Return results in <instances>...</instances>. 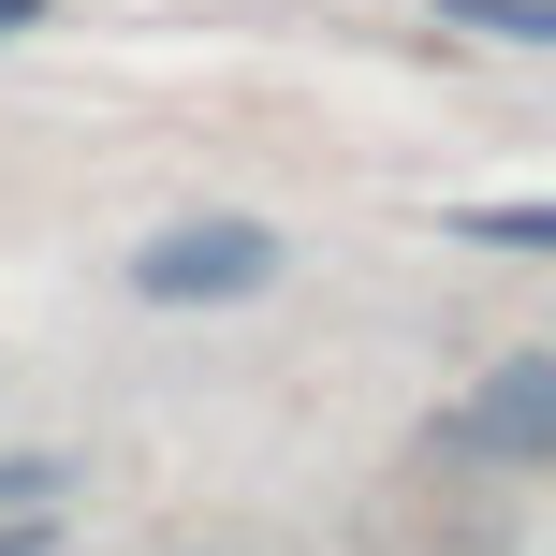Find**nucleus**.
Returning a JSON list of instances; mask_svg holds the SVG:
<instances>
[{
	"mask_svg": "<svg viewBox=\"0 0 556 556\" xmlns=\"http://www.w3.org/2000/svg\"><path fill=\"white\" fill-rule=\"evenodd\" d=\"M278 264L293 250H278L264 220H162L132 250V293L147 307H250V293H278Z\"/></svg>",
	"mask_w": 556,
	"mask_h": 556,
	"instance_id": "f257e3e1",
	"label": "nucleus"
},
{
	"mask_svg": "<svg viewBox=\"0 0 556 556\" xmlns=\"http://www.w3.org/2000/svg\"><path fill=\"white\" fill-rule=\"evenodd\" d=\"M440 440H454V454H483V469H528V454L556 440V366H542V352H513L498 381H483L469 410L440 425Z\"/></svg>",
	"mask_w": 556,
	"mask_h": 556,
	"instance_id": "f03ea898",
	"label": "nucleus"
},
{
	"mask_svg": "<svg viewBox=\"0 0 556 556\" xmlns=\"http://www.w3.org/2000/svg\"><path fill=\"white\" fill-rule=\"evenodd\" d=\"M454 29H483V45H556V0H440Z\"/></svg>",
	"mask_w": 556,
	"mask_h": 556,
	"instance_id": "7ed1b4c3",
	"label": "nucleus"
},
{
	"mask_svg": "<svg viewBox=\"0 0 556 556\" xmlns=\"http://www.w3.org/2000/svg\"><path fill=\"white\" fill-rule=\"evenodd\" d=\"M469 235H483V250H542L556 205H469Z\"/></svg>",
	"mask_w": 556,
	"mask_h": 556,
	"instance_id": "20e7f679",
	"label": "nucleus"
},
{
	"mask_svg": "<svg viewBox=\"0 0 556 556\" xmlns=\"http://www.w3.org/2000/svg\"><path fill=\"white\" fill-rule=\"evenodd\" d=\"M59 498V454H0V513H45Z\"/></svg>",
	"mask_w": 556,
	"mask_h": 556,
	"instance_id": "39448f33",
	"label": "nucleus"
},
{
	"mask_svg": "<svg viewBox=\"0 0 556 556\" xmlns=\"http://www.w3.org/2000/svg\"><path fill=\"white\" fill-rule=\"evenodd\" d=\"M0 556H45V528H29V513H0Z\"/></svg>",
	"mask_w": 556,
	"mask_h": 556,
	"instance_id": "423d86ee",
	"label": "nucleus"
},
{
	"mask_svg": "<svg viewBox=\"0 0 556 556\" xmlns=\"http://www.w3.org/2000/svg\"><path fill=\"white\" fill-rule=\"evenodd\" d=\"M45 15H59V0H0V29H45Z\"/></svg>",
	"mask_w": 556,
	"mask_h": 556,
	"instance_id": "0eeeda50",
	"label": "nucleus"
}]
</instances>
